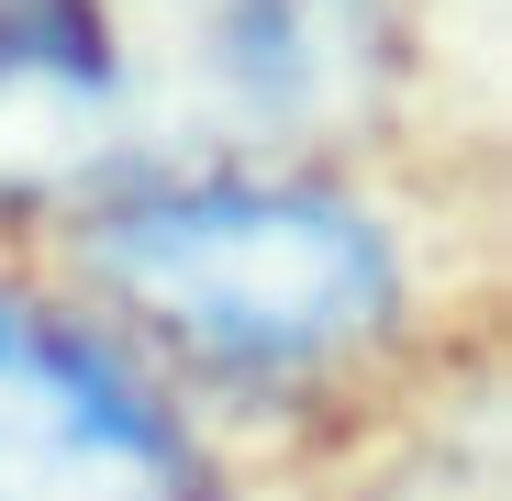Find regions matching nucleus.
Listing matches in <instances>:
<instances>
[{"instance_id": "obj_5", "label": "nucleus", "mask_w": 512, "mask_h": 501, "mask_svg": "<svg viewBox=\"0 0 512 501\" xmlns=\"http://www.w3.org/2000/svg\"><path fill=\"white\" fill-rule=\"evenodd\" d=\"M256 12H301V0H256Z\"/></svg>"}, {"instance_id": "obj_2", "label": "nucleus", "mask_w": 512, "mask_h": 501, "mask_svg": "<svg viewBox=\"0 0 512 501\" xmlns=\"http://www.w3.org/2000/svg\"><path fill=\"white\" fill-rule=\"evenodd\" d=\"M0 501H212L167 412L0 290Z\"/></svg>"}, {"instance_id": "obj_4", "label": "nucleus", "mask_w": 512, "mask_h": 501, "mask_svg": "<svg viewBox=\"0 0 512 501\" xmlns=\"http://www.w3.org/2000/svg\"><path fill=\"white\" fill-rule=\"evenodd\" d=\"M379 501H490V479H479V468L457 479V457H446V468H423V479H401V490H379Z\"/></svg>"}, {"instance_id": "obj_3", "label": "nucleus", "mask_w": 512, "mask_h": 501, "mask_svg": "<svg viewBox=\"0 0 512 501\" xmlns=\"http://www.w3.org/2000/svg\"><path fill=\"white\" fill-rule=\"evenodd\" d=\"M12 78H34V90H101L112 78L101 0H0V90Z\"/></svg>"}, {"instance_id": "obj_1", "label": "nucleus", "mask_w": 512, "mask_h": 501, "mask_svg": "<svg viewBox=\"0 0 512 501\" xmlns=\"http://www.w3.org/2000/svg\"><path fill=\"white\" fill-rule=\"evenodd\" d=\"M90 268L156 346L212 379H312L390 323L379 223L279 179L134 190L90 223Z\"/></svg>"}]
</instances>
